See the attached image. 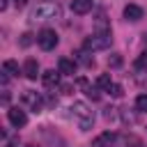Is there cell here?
Segmentation results:
<instances>
[{
    "label": "cell",
    "instance_id": "24",
    "mask_svg": "<svg viewBox=\"0 0 147 147\" xmlns=\"http://www.w3.org/2000/svg\"><path fill=\"white\" fill-rule=\"evenodd\" d=\"M145 41H147V32H145Z\"/></svg>",
    "mask_w": 147,
    "mask_h": 147
},
{
    "label": "cell",
    "instance_id": "3",
    "mask_svg": "<svg viewBox=\"0 0 147 147\" xmlns=\"http://www.w3.org/2000/svg\"><path fill=\"white\" fill-rule=\"evenodd\" d=\"M32 18H37V21L60 18V7H57V2H41L39 7L32 9Z\"/></svg>",
    "mask_w": 147,
    "mask_h": 147
},
{
    "label": "cell",
    "instance_id": "1",
    "mask_svg": "<svg viewBox=\"0 0 147 147\" xmlns=\"http://www.w3.org/2000/svg\"><path fill=\"white\" fill-rule=\"evenodd\" d=\"M69 110H71V117H74V122L78 124L80 131H90L92 129V124H94V110L85 101H76Z\"/></svg>",
    "mask_w": 147,
    "mask_h": 147
},
{
    "label": "cell",
    "instance_id": "17",
    "mask_svg": "<svg viewBox=\"0 0 147 147\" xmlns=\"http://www.w3.org/2000/svg\"><path fill=\"white\" fill-rule=\"evenodd\" d=\"M136 110L138 113H147V94H138L136 96Z\"/></svg>",
    "mask_w": 147,
    "mask_h": 147
},
{
    "label": "cell",
    "instance_id": "25",
    "mask_svg": "<svg viewBox=\"0 0 147 147\" xmlns=\"http://www.w3.org/2000/svg\"><path fill=\"white\" fill-rule=\"evenodd\" d=\"M44 2H53V0H44Z\"/></svg>",
    "mask_w": 147,
    "mask_h": 147
},
{
    "label": "cell",
    "instance_id": "13",
    "mask_svg": "<svg viewBox=\"0 0 147 147\" xmlns=\"http://www.w3.org/2000/svg\"><path fill=\"white\" fill-rule=\"evenodd\" d=\"M2 74H5V76H18V62L5 60V62H2Z\"/></svg>",
    "mask_w": 147,
    "mask_h": 147
},
{
    "label": "cell",
    "instance_id": "4",
    "mask_svg": "<svg viewBox=\"0 0 147 147\" xmlns=\"http://www.w3.org/2000/svg\"><path fill=\"white\" fill-rule=\"evenodd\" d=\"M37 44L41 51H53L57 46V32L51 30V28H44L39 34H37Z\"/></svg>",
    "mask_w": 147,
    "mask_h": 147
},
{
    "label": "cell",
    "instance_id": "11",
    "mask_svg": "<svg viewBox=\"0 0 147 147\" xmlns=\"http://www.w3.org/2000/svg\"><path fill=\"white\" fill-rule=\"evenodd\" d=\"M41 83H44L46 87H57V85H60V71H55V69L44 71V74H41Z\"/></svg>",
    "mask_w": 147,
    "mask_h": 147
},
{
    "label": "cell",
    "instance_id": "22",
    "mask_svg": "<svg viewBox=\"0 0 147 147\" xmlns=\"http://www.w3.org/2000/svg\"><path fill=\"white\" fill-rule=\"evenodd\" d=\"M14 5L21 9V7H25V5H28V0H14Z\"/></svg>",
    "mask_w": 147,
    "mask_h": 147
},
{
    "label": "cell",
    "instance_id": "18",
    "mask_svg": "<svg viewBox=\"0 0 147 147\" xmlns=\"http://www.w3.org/2000/svg\"><path fill=\"white\" fill-rule=\"evenodd\" d=\"M32 37H34V34H32V32H25V34H23V37H21V41H18V44H21V46H23V48H28V46H30V44H32V41H34V39H32Z\"/></svg>",
    "mask_w": 147,
    "mask_h": 147
},
{
    "label": "cell",
    "instance_id": "5",
    "mask_svg": "<svg viewBox=\"0 0 147 147\" xmlns=\"http://www.w3.org/2000/svg\"><path fill=\"white\" fill-rule=\"evenodd\" d=\"M21 103H23L25 108L34 110V113H39V110H41V106H44V101H41V94H37L34 90H25V92L21 94Z\"/></svg>",
    "mask_w": 147,
    "mask_h": 147
},
{
    "label": "cell",
    "instance_id": "10",
    "mask_svg": "<svg viewBox=\"0 0 147 147\" xmlns=\"http://www.w3.org/2000/svg\"><path fill=\"white\" fill-rule=\"evenodd\" d=\"M57 71H60L62 76H74V71H76V62L69 60V57H60V60H57Z\"/></svg>",
    "mask_w": 147,
    "mask_h": 147
},
{
    "label": "cell",
    "instance_id": "6",
    "mask_svg": "<svg viewBox=\"0 0 147 147\" xmlns=\"http://www.w3.org/2000/svg\"><path fill=\"white\" fill-rule=\"evenodd\" d=\"M7 117H9V122H11L16 129H21V126L28 124V115H25V110H21L18 106L9 108V110H7Z\"/></svg>",
    "mask_w": 147,
    "mask_h": 147
},
{
    "label": "cell",
    "instance_id": "23",
    "mask_svg": "<svg viewBox=\"0 0 147 147\" xmlns=\"http://www.w3.org/2000/svg\"><path fill=\"white\" fill-rule=\"evenodd\" d=\"M7 9V0H0V11H5Z\"/></svg>",
    "mask_w": 147,
    "mask_h": 147
},
{
    "label": "cell",
    "instance_id": "2",
    "mask_svg": "<svg viewBox=\"0 0 147 147\" xmlns=\"http://www.w3.org/2000/svg\"><path fill=\"white\" fill-rule=\"evenodd\" d=\"M113 44V34L110 32H94L92 37H87L83 41L85 51H103V48H110Z\"/></svg>",
    "mask_w": 147,
    "mask_h": 147
},
{
    "label": "cell",
    "instance_id": "21",
    "mask_svg": "<svg viewBox=\"0 0 147 147\" xmlns=\"http://www.w3.org/2000/svg\"><path fill=\"white\" fill-rule=\"evenodd\" d=\"M119 64H122V57H119V55H115V57L108 60V67H119Z\"/></svg>",
    "mask_w": 147,
    "mask_h": 147
},
{
    "label": "cell",
    "instance_id": "9",
    "mask_svg": "<svg viewBox=\"0 0 147 147\" xmlns=\"http://www.w3.org/2000/svg\"><path fill=\"white\" fill-rule=\"evenodd\" d=\"M92 5H94V0H71V11L83 16V14L92 11Z\"/></svg>",
    "mask_w": 147,
    "mask_h": 147
},
{
    "label": "cell",
    "instance_id": "14",
    "mask_svg": "<svg viewBox=\"0 0 147 147\" xmlns=\"http://www.w3.org/2000/svg\"><path fill=\"white\" fill-rule=\"evenodd\" d=\"M133 67H136L138 71H147V51H142V53H140V55L136 57Z\"/></svg>",
    "mask_w": 147,
    "mask_h": 147
},
{
    "label": "cell",
    "instance_id": "12",
    "mask_svg": "<svg viewBox=\"0 0 147 147\" xmlns=\"http://www.w3.org/2000/svg\"><path fill=\"white\" fill-rule=\"evenodd\" d=\"M142 14H145V11H142L140 5H126V7H124V18H126V21H140Z\"/></svg>",
    "mask_w": 147,
    "mask_h": 147
},
{
    "label": "cell",
    "instance_id": "16",
    "mask_svg": "<svg viewBox=\"0 0 147 147\" xmlns=\"http://www.w3.org/2000/svg\"><path fill=\"white\" fill-rule=\"evenodd\" d=\"M110 85H113V80H110V76H108V74H101V76L96 78V87H99V90H106V92H108V87H110Z\"/></svg>",
    "mask_w": 147,
    "mask_h": 147
},
{
    "label": "cell",
    "instance_id": "19",
    "mask_svg": "<svg viewBox=\"0 0 147 147\" xmlns=\"http://www.w3.org/2000/svg\"><path fill=\"white\" fill-rule=\"evenodd\" d=\"M85 94H87L90 99H94V101H96V99L101 96V94H99V87H90V85L85 87Z\"/></svg>",
    "mask_w": 147,
    "mask_h": 147
},
{
    "label": "cell",
    "instance_id": "20",
    "mask_svg": "<svg viewBox=\"0 0 147 147\" xmlns=\"http://www.w3.org/2000/svg\"><path fill=\"white\" fill-rule=\"evenodd\" d=\"M108 92H110V96H122V85H117V83H113V85L108 87Z\"/></svg>",
    "mask_w": 147,
    "mask_h": 147
},
{
    "label": "cell",
    "instance_id": "15",
    "mask_svg": "<svg viewBox=\"0 0 147 147\" xmlns=\"http://www.w3.org/2000/svg\"><path fill=\"white\" fill-rule=\"evenodd\" d=\"M76 60H78L80 64H85V67H92V64H94V57H90V53H87V51L76 53Z\"/></svg>",
    "mask_w": 147,
    "mask_h": 147
},
{
    "label": "cell",
    "instance_id": "26",
    "mask_svg": "<svg viewBox=\"0 0 147 147\" xmlns=\"http://www.w3.org/2000/svg\"><path fill=\"white\" fill-rule=\"evenodd\" d=\"M28 147H32V145H28Z\"/></svg>",
    "mask_w": 147,
    "mask_h": 147
},
{
    "label": "cell",
    "instance_id": "7",
    "mask_svg": "<svg viewBox=\"0 0 147 147\" xmlns=\"http://www.w3.org/2000/svg\"><path fill=\"white\" fill-rule=\"evenodd\" d=\"M115 140H117V133L115 131H103V133H99L92 140V147H113Z\"/></svg>",
    "mask_w": 147,
    "mask_h": 147
},
{
    "label": "cell",
    "instance_id": "8",
    "mask_svg": "<svg viewBox=\"0 0 147 147\" xmlns=\"http://www.w3.org/2000/svg\"><path fill=\"white\" fill-rule=\"evenodd\" d=\"M23 74H25L28 80H37V76H39V62L34 57H28L25 64H23Z\"/></svg>",
    "mask_w": 147,
    "mask_h": 147
}]
</instances>
